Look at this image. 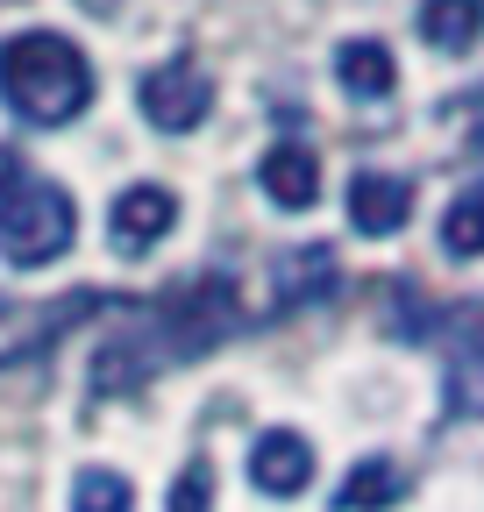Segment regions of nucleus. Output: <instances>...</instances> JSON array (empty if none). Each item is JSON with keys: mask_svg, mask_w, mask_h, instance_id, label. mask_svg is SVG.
<instances>
[{"mask_svg": "<svg viewBox=\"0 0 484 512\" xmlns=\"http://www.w3.org/2000/svg\"><path fill=\"white\" fill-rule=\"evenodd\" d=\"M93 64L65 29H22L0 43V100L36 128H65L93 107Z\"/></svg>", "mask_w": 484, "mask_h": 512, "instance_id": "obj_1", "label": "nucleus"}, {"mask_svg": "<svg viewBox=\"0 0 484 512\" xmlns=\"http://www.w3.org/2000/svg\"><path fill=\"white\" fill-rule=\"evenodd\" d=\"M72 235H79L72 192L0 157V256L36 271V264H57L72 249Z\"/></svg>", "mask_w": 484, "mask_h": 512, "instance_id": "obj_2", "label": "nucleus"}, {"mask_svg": "<svg viewBox=\"0 0 484 512\" xmlns=\"http://www.w3.org/2000/svg\"><path fill=\"white\" fill-rule=\"evenodd\" d=\"M136 107H143V121L150 128H164V136H193V128L207 121V107H214V79L200 72V57H164V64H150V72L136 79Z\"/></svg>", "mask_w": 484, "mask_h": 512, "instance_id": "obj_3", "label": "nucleus"}, {"mask_svg": "<svg viewBox=\"0 0 484 512\" xmlns=\"http://www.w3.org/2000/svg\"><path fill=\"white\" fill-rule=\"evenodd\" d=\"M178 228V192L171 185H121L114 192V207H107V235H114V249L121 256H150L164 235Z\"/></svg>", "mask_w": 484, "mask_h": 512, "instance_id": "obj_4", "label": "nucleus"}, {"mask_svg": "<svg viewBox=\"0 0 484 512\" xmlns=\"http://www.w3.org/2000/svg\"><path fill=\"white\" fill-rule=\"evenodd\" d=\"M228 320H235V292H228V278H193L186 292L164 306V328H171V349H178V356L214 349V342L228 335Z\"/></svg>", "mask_w": 484, "mask_h": 512, "instance_id": "obj_5", "label": "nucleus"}, {"mask_svg": "<svg viewBox=\"0 0 484 512\" xmlns=\"http://www.w3.org/2000/svg\"><path fill=\"white\" fill-rule=\"evenodd\" d=\"M250 484L264 498H299L314 484V441L299 434V427H264L250 441Z\"/></svg>", "mask_w": 484, "mask_h": 512, "instance_id": "obj_6", "label": "nucleus"}, {"mask_svg": "<svg viewBox=\"0 0 484 512\" xmlns=\"http://www.w3.org/2000/svg\"><path fill=\"white\" fill-rule=\"evenodd\" d=\"M413 214V178L399 171H356L349 178V228L356 235H399Z\"/></svg>", "mask_w": 484, "mask_h": 512, "instance_id": "obj_7", "label": "nucleus"}, {"mask_svg": "<svg viewBox=\"0 0 484 512\" xmlns=\"http://www.w3.org/2000/svg\"><path fill=\"white\" fill-rule=\"evenodd\" d=\"M257 185H264V200L285 207V214H307L321 200V157L314 150H299V143H278L257 157Z\"/></svg>", "mask_w": 484, "mask_h": 512, "instance_id": "obj_8", "label": "nucleus"}, {"mask_svg": "<svg viewBox=\"0 0 484 512\" xmlns=\"http://www.w3.org/2000/svg\"><path fill=\"white\" fill-rule=\"evenodd\" d=\"M335 79H342L349 100H385V93L399 86V57H392L378 36H349V43L335 50Z\"/></svg>", "mask_w": 484, "mask_h": 512, "instance_id": "obj_9", "label": "nucleus"}, {"mask_svg": "<svg viewBox=\"0 0 484 512\" xmlns=\"http://www.w3.org/2000/svg\"><path fill=\"white\" fill-rule=\"evenodd\" d=\"M420 36L435 50H470L484 36V0H420Z\"/></svg>", "mask_w": 484, "mask_h": 512, "instance_id": "obj_10", "label": "nucleus"}, {"mask_svg": "<svg viewBox=\"0 0 484 512\" xmlns=\"http://www.w3.org/2000/svg\"><path fill=\"white\" fill-rule=\"evenodd\" d=\"M449 406L484 420V328H470L456 342V356H449Z\"/></svg>", "mask_w": 484, "mask_h": 512, "instance_id": "obj_11", "label": "nucleus"}, {"mask_svg": "<svg viewBox=\"0 0 484 512\" xmlns=\"http://www.w3.org/2000/svg\"><path fill=\"white\" fill-rule=\"evenodd\" d=\"M86 384H93L100 399L136 392V384H150V356H143V349H129V342H107V349L86 363Z\"/></svg>", "mask_w": 484, "mask_h": 512, "instance_id": "obj_12", "label": "nucleus"}, {"mask_svg": "<svg viewBox=\"0 0 484 512\" xmlns=\"http://www.w3.org/2000/svg\"><path fill=\"white\" fill-rule=\"evenodd\" d=\"M399 498V470L385 463V456H371V463H356L349 477H342V512H378V505H392Z\"/></svg>", "mask_w": 484, "mask_h": 512, "instance_id": "obj_13", "label": "nucleus"}, {"mask_svg": "<svg viewBox=\"0 0 484 512\" xmlns=\"http://www.w3.org/2000/svg\"><path fill=\"white\" fill-rule=\"evenodd\" d=\"M129 477L121 470H107V463H93V470H79L72 477V512H129Z\"/></svg>", "mask_w": 484, "mask_h": 512, "instance_id": "obj_14", "label": "nucleus"}, {"mask_svg": "<svg viewBox=\"0 0 484 512\" xmlns=\"http://www.w3.org/2000/svg\"><path fill=\"white\" fill-rule=\"evenodd\" d=\"M442 249L449 256H484V192H456L442 214Z\"/></svg>", "mask_w": 484, "mask_h": 512, "instance_id": "obj_15", "label": "nucleus"}, {"mask_svg": "<svg viewBox=\"0 0 484 512\" xmlns=\"http://www.w3.org/2000/svg\"><path fill=\"white\" fill-rule=\"evenodd\" d=\"M171 512H214V470H207V463H186V470H178Z\"/></svg>", "mask_w": 484, "mask_h": 512, "instance_id": "obj_16", "label": "nucleus"}]
</instances>
